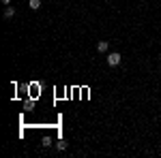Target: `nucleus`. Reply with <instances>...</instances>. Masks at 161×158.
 <instances>
[{"mask_svg":"<svg viewBox=\"0 0 161 158\" xmlns=\"http://www.w3.org/2000/svg\"><path fill=\"white\" fill-rule=\"evenodd\" d=\"M0 2H2V4H11V0H0Z\"/></svg>","mask_w":161,"mask_h":158,"instance_id":"nucleus-7","label":"nucleus"},{"mask_svg":"<svg viewBox=\"0 0 161 158\" xmlns=\"http://www.w3.org/2000/svg\"><path fill=\"white\" fill-rule=\"evenodd\" d=\"M41 145H43V147H50L52 145V139H50V137H45V139L41 141Z\"/></svg>","mask_w":161,"mask_h":158,"instance_id":"nucleus-6","label":"nucleus"},{"mask_svg":"<svg viewBox=\"0 0 161 158\" xmlns=\"http://www.w3.org/2000/svg\"><path fill=\"white\" fill-rule=\"evenodd\" d=\"M105 60H108V64H110V66H118V64H120V60H123V56H120L118 51H112V54H108V58H105Z\"/></svg>","mask_w":161,"mask_h":158,"instance_id":"nucleus-1","label":"nucleus"},{"mask_svg":"<svg viewBox=\"0 0 161 158\" xmlns=\"http://www.w3.org/2000/svg\"><path fill=\"white\" fill-rule=\"evenodd\" d=\"M56 147H58V150H67V141H64V139H60V141H58V143H56Z\"/></svg>","mask_w":161,"mask_h":158,"instance_id":"nucleus-5","label":"nucleus"},{"mask_svg":"<svg viewBox=\"0 0 161 158\" xmlns=\"http://www.w3.org/2000/svg\"><path fill=\"white\" fill-rule=\"evenodd\" d=\"M13 15H15V9H13V7H7V9H4V17H7V19H11Z\"/></svg>","mask_w":161,"mask_h":158,"instance_id":"nucleus-3","label":"nucleus"},{"mask_svg":"<svg viewBox=\"0 0 161 158\" xmlns=\"http://www.w3.org/2000/svg\"><path fill=\"white\" fill-rule=\"evenodd\" d=\"M108 49H110V43H108V41H99V43H97V51H99V54H105Z\"/></svg>","mask_w":161,"mask_h":158,"instance_id":"nucleus-2","label":"nucleus"},{"mask_svg":"<svg viewBox=\"0 0 161 158\" xmlns=\"http://www.w3.org/2000/svg\"><path fill=\"white\" fill-rule=\"evenodd\" d=\"M32 11H37V9H41V0H30V4H28Z\"/></svg>","mask_w":161,"mask_h":158,"instance_id":"nucleus-4","label":"nucleus"}]
</instances>
